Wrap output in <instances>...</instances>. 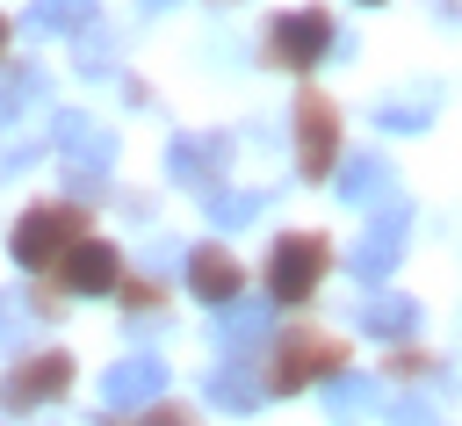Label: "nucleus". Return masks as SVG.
<instances>
[{"label": "nucleus", "mask_w": 462, "mask_h": 426, "mask_svg": "<svg viewBox=\"0 0 462 426\" xmlns=\"http://www.w3.org/2000/svg\"><path fill=\"white\" fill-rule=\"evenodd\" d=\"M361 325H368L375 339H404V332L419 325V303H404V296H375V303L361 310Z\"/></svg>", "instance_id": "14"}, {"label": "nucleus", "mask_w": 462, "mask_h": 426, "mask_svg": "<svg viewBox=\"0 0 462 426\" xmlns=\"http://www.w3.org/2000/svg\"><path fill=\"white\" fill-rule=\"evenodd\" d=\"M0 51H7V14H0Z\"/></svg>", "instance_id": "25"}, {"label": "nucleus", "mask_w": 462, "mask_h": 426, "mask_svg": "<svg viewBox=\"0 0 462 426\" xmlns=\"http://www.w3.org/2000/svg\"><path fill=\"white\" fill-rule=\"evenodd\" d=\"M144 7H166V0H144Z\"/></svg>", "instance_id": "26"}, {"label": "nucleus", "mask_w": 462, "mask_h": 426, "mask_svg": "<svg viewBox=\"0 0 462 426\" xmlns=\"http://www.w3.org/2000/svg\"><path fill=\"white\" fill-rule=\"evenodd\" d=\"M325 267H332V245L318 231H282L267 253V303H310Z\"/></svg>", "instance_id": "3"}, {"label": "nucleus", "mask_w": 462, "mask_h": 426, "mask_svg": "<svg viewBox=\"0 0 462 426\" xmlns=\"http://www.w3.org/2000/svg\"><path fill=\"white\" fill-rule=\"evenodd\" d=\"M188 289H195L202 303H238L245 267H238L224 245H195V253H188Z\"/></svg>", "instance_id": "9"}, {"label": "nucleus", "mask_w": 462, "mask_h": 426, "mask_svg": "<svg viewBox=\"0 0 462 426\" xmlns=\"http://www.w3.org/2000/svg\"><path fill=\"white\" fill-rule=\"evenodd\" d=\"M368 7H375V0H368Z\"/></svg>", "instance_id": "27"}, {"label": "nucleus", "mask_w": 462, "mask_h": 426, "mask_svg": "<svg viewBox=\"0 0 462 426\" xmlns=\"http://www.w3.org/2000/svg\"><path fill=\"white\" fill-rule=\"evenodd\" d=\"M159 390H166V361L159 354H130V361H116L108 368V383H101V397H108V412H144V404H159Z\"/></svg>", "instance_id": "8"}, {"label": "nucleus", "mask_w": 462, "mask_h": 426, "mask_svg": "<svg viewBox=\"0 0 462 426\" xmlns=\"http://www.w3.org/2000/svg\"><path fill=\"white\" fill-rule=\"evenodd\" d=\"M390 375H397V383H411V375H433V361H426V354H411V347H397V354H390Z\"/></svg>", "instance_id": "20"}, {"label": "nucleus", "mask_w": 462, "mask_h": 426, "mask_svg": "<svg viewBox=\"0 0 462 426\" xmlns=\"http://www.w3.org/2000/svg\"><path fill=\"white\" fill-rule=\"evenodd\" d=\"M375 116H383L390 130H419V123H426V108H375Z\"/></svg>", "instance_id": "23"}, {"label": "nucleus", "mask_w": 462, "mask_h": 426, "mask_svg": "<svg viewBox=\"0 0 462 426\" xmlns=\"http://www.w3.org/2000/svg\"><path fill=\"white\" fill-rule=\"evenodd\" d=\"M58 144H65V159H72V166H87V173H101V166H108V152H116V144H108V130H94L87 116H58Z\"/></svg>", "instance_id": "12"}, {"label": "nucleus", "mask_w": 462, "mask_h": 426, "mask_svg": "<svg viewBox=\"0 0 462 426\" xmlns=\"http://www.w3.org/2000/svg\"><path fill=\"white\" fill-rule=\"evenodd\" d=\"M339 188L361 202V195H375L383 188V159H354V166H339Z\"/></svg>", "instance_id": "17"}, {"label": "nucleus", "mask_w": 462, "mask_h": 426, "mask_svg": "<svg viewBox=\"0 0 462 426\" xmlns=\"http://www.w3.org/2000/svg\"><path fill=\"white\" fill-rule=\"evenodd\" d=\"M7 245H14V267H29V274H58L65 253L87 245V209H79V202H36V209H22V224H14Z\"/></svg>", "instance_id": "1"}, {"label": "nucleus", "mask_w": 462, "mask_h": 426, "mask_svg": "<svg viewBox=\"0 0 462 426\" xmlns=\"http://www.w3.org/2000/svg\"><path fill=\"white\" fill-rule=\"evenodd\" d=\"M325 397H332L339 412H361V404H375V390H368V383H332Z\"/></svg>", "instance_id": "21"}, {"label": "nucleus", "mask_w": 462, "mask_h": 426, "mask_svg": "<svg viewBox=\"0 0 462 426\" xmlns=\"http://www.w3.org/2000/svg\"><path fill=\"white\" fill-rule=\"evenodd\" d=\"M14 332H22V303H14V296H0V339H14Z\"/></svg>", "instance_id": "24"}, {"label": "nucleus", "mask_w": 462, "mask_h": 426, "mask_svg": "<svg viewBox=\"0 0 462 426\" xmlns=\"http://www.w3.org/2000/svg\"><path fill=\"white\" fill-rule=\"evenodd\" d=\"M325 51H332V14H325V7H289V14H274V22H267V43H260V58H267L274 72H310Z\"/></svg>", "instance_id": "4"}, {"label": "nucleus", "mask_w": 462, "mask_h": 426, "mask_svg": "<svg viewBox=\"0 0 462 426\" xmlns=\"http://www.w3.org/2000/svg\"><path fill=\"white\" fill-rule=\"evenodd\" d=\"M260 390H267V383H253V368H238V361H224V368L209 375V397H217L224 412H253Z\"/></svg>", "instance_id": "13"}, {"label": "nucleus", "mask_w": 462, "mask_h": 426, "mask_svg": "<svg viewBox=\"0 0 462 426\" xmlns=\"http://www.w3.org/2000/svg\"><path fill=\"white\" fill-rule=\"evenodd\" d=\"M65 383H72V354H65V347H43V354H22V361L0 375V404H7V412H36V404L65 397Z\"/></svg>", "instance_id": "6"}, {"label": "nucleus", "mask_w": 462, "mask_h": 426, "mask_svg": "<svg viewBox=\"0 0 462 426\" xmlns=\"http://www.w3.org/2000/svg\"><path fill=\"white\" fill-rule=\"evenodd\" d=\"M346 368V339L325 332V325H282L274 354H267V390H303V383H325Z\"/></svg>", "instance_id": "2"}, {"label": "nucleus", "mask_w": 462, "mask_h": 426, "mask_svg": "<svg viewBox=\"0 0 462 426\" xmlns=\"http://www.w3.org/2000/svg\"><path fill=\"white\" fill-rule=\"evenodd\" d=\"M58 289H65V296H108V289H123V253H116L108 238L72 245L65 267H58Z\"/></svg>", "instance_id": "7"}, {"label": "nucleus", "mask_w": 462, "mask_h": 426, "mask_svg": "<svg viewBox=\"0 0 462 426\" xmlns=\"http://www.w3.org/2000/svg\"><path fill=\"white\" fill-rule=\"evenodd\" d=\"M397 245H404V209L390 202V209L368 224V238H361V253H354V274H361V282H383V274L397 267Z\"/></svg>", "instance_id": "11"}, {"label": "nucleus", "mask_w": 462, "mask_h": 426, "mask_svg": "<svg viewBox=\"0 0 462 426\" xmlns=\"http://www.w3.org/2000/svg\"><path fill=\"white\" fill-rule=\"evenodd\" d=\"M260 325H267L260 310H231V318H224V347H231V354H238V347H253V339H260Z\"/></svg>", "instance_id": "19"}, {"label": "nucleus", "mask_w": 462, "mask_h": 426, "mask_svg": "<svg viewBox=\"0 0 462 426\" xmlns=\"http://www.w3.org/2000/svg\"><path fill=\"white\" fill-rule=\"evenodd\" d=\"M224 166H231V144L224 137H173V181L180 188H217L224 181Z\"/></svg>", "instance_id": "10"}, {"label": "nucleus", "mask_w": 462, "mask_h": 426, "mask_svg": "<svg viewBox=\"0 0 462 426\" xmlns=\"http://www.w3.org/2000/svg\"><path fill=\"white\" fill-rule=\"evenodd\" d=\"M101 426H202V419H195L188 404H144V412H130V419H116V412H108Z\"/></svg>", "instance_id": "16"}, {"label": "nucleus", "mask_w": 462, "mask_h": 426, "mask_svg": "<svg viewBox=\"0 0 462 426\" xmlns=\"http://www.w3.org/2000/svg\"><path fill=\"white\" fill-rule=\"evenodd\" d=\"M29 22H36V29H79V36H87V29H94V0H36Z\"/></svg>", "instance_id": "15"}, {"label": "nucleus", "mask_w": 462, "mask_h": 426, "mask_svg": "<svg viewBox=\"0 0 462 426\" xmlns=\"http://www.w3.org/2000/svg\"><path fill=\"white\" fill-rule=\"evenodd\" d=\"M296 166H303V181L339 173V108L318 87L296 94Z\"/></svg>", "instance_id": "5"}, {"label": "nucleus", "mask_w": 462, "mask_h": 426, "mask_svg": "<svg viewBox=\"0 0 462 426\" xmlns=\"http://www.w3.org/2000/svg\"><path fill=\"white\" fill-rule=\"evenodd\" d=\"M253 209H260L253 195H217V224H245Z\"/></svg>", "instance_id": "22"}, {"label": "nucleus", "mask_w": 462, "mask_h": 426, "mask_svg": "<svg viewBox=\"0 0 462 426\" xmlns=\"http://www.w3.org/2000/svg\"><path fill=\"white\" fill-rule=\"evenodd\" d=\"M123 303H130V318H152V310L166 303V289L144 282V274H123Z\"/></svg>", "instance_id": "18"}]
</instances>
